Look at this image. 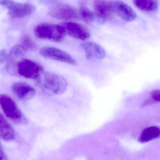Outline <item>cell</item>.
<instances>
[{"instance_id": "6da1fadb", "label": "cell", "mask_w": 160, "mask_h": 160, "mask_svg": "<svg viewBox=\"0 0 160 160\" xmlns=\"http://www.w3.org/2000/svg\"><path fill=\"white\" fill-rule=\"evenodd\" d=\"M34 33L38 38L57 43L63 41L67 34L63 25L49 23L37 25L34 29Z\"/></svg>"}, {"instance_id": "7a4b0ae2", "label": "cell", "mask_w": 160, "mask_h": 160, "mask_svg": "<svg viewBox=\"0 0 160 160\" xmlns=\"http://www.w3.org/2000/svg\"><path fill=\"white\" fill-rule=\"evenodd\" d=\"M38 80L44 89L55 95L63 94L68 86L64 77L52 72H44Z\"/></svg>"}, {"instance_id": "3957f363", "label": "cell", "mask_w": 160, "mask_h": 160, "mask_svg": "<svg viewBox=\"0 0 160 160\" xmlns=\"http://www.w3.org/2000/svg\"><path fill=\"white\" fill-rule=\"evenodd\" d=\"M16 67L20 76L29 79L38 80L44 72L41 64L29 59H21Z\"/></svg>"}, {"instance_id": "277c9868", "label": "cell", "mask_w": 160, "mask_h": 160, "mask_svg": "<svg viewBox=\"0 0 160 160\" xmlns=\"http://www.w3.org/2000/svg\"><path fill=\"white\" fill-rule=\"evenodd\" d=\"M0 5L8 10V14L12 18H22L32 14L36 9L32 4L18 2L13 0H0Z\"/></svg>"}, {"instance_id": "5b68a950", "label": "cell", "mask_w": 160, "mask_h": 160, "mask_svg": "<svg viewBox=\"0 0 160 160\" xmlns=\"http://www.w3.org/2000/svg\"><path fill=\"white\" fill-rule=\"evenodd\" d=\"M0 106L5 116L13 122L21 123L25 120L17 103L8 95H0Z\"/></svg>"}, {"instance_id": "8992f818", "label": "cell", "mask_w": 160, "mask_h": 160, "mask_svg": "<svg viewBox=\"0 0 160 160\" xmlns=\"http://www.w3.org/2000/svg\"><path fill=\"white\" fill-rule=\"evenodd\" d=\"M52 18L62 20L78 19L79 11L74 7L66 3H59L51 8L48 12Z\"/></svg>"}, {"instance_id": "52a82bcc", "label": "cell", "mask_w": 160, "mask_h": 160, "mask_svg": "<svg viewBox=\"0 0 160 160\" xmlns=\"http://www.w3.org/2000/svg\"><path fill=\"white\" fill-rule=\"evenodd\" d=\"M40 55L46 59L65 63L72 65H76L77 61L67 52L58 48L46 47L39 50Z\"/></svg>"}, {"instance_id": "ba28073f", "label": "cell", "mask_w": 160, "mask_h": 160, "mask_svg": "<svg viewBox=\"0 0 160 160\" xmlns=\"http://www.w3.org/2000/svg\"><path fill=\"white\" fill-rule=\"evenodd\" d=\"M95 14L102 21H107L112 18L114 12L112 1L95 0L93 4Z\"/></svg>"}, {"instance_id": "9c48e42d", "label": "cell", "mask_w": 160, "mask_h": 160, "mask_svg": "<svg viewBox=\"0 0 160 160\" xmlns=\"http://www.w3.org/2000/svg\"><path fill=\"white\" fill-rule=\"evenodd\" d=\"M66 33L75 39L85 41L90 37V33L86 27L79 23L68 22L63 23Z\"/></svg>"}, {"instance_id": "30bf717a", "label": "cell", "mask_w": 160, "mask_h": 160, "mask_svg": "<svg viewBox=\"0 0 160 160\" xmlns=\"http://www.w3.org/2000/svg\"><path fill=\"white\" fill-rule=\"evenodd\" d=\"M11 89L16 97L22 101L32 98L36 94V90L32 86L24 82H18L14 83Z\"/></svg>"}, {"instance_id": "8fae6325", "label": "cell", "mask_w": 160, "mask_h": 160, "mask_svg": "<svg viewBox=\"0 0 160 160\" xmlns=\"http://www.w3.org/2000/svg\"><path fill=\"white\" fill-rule=\"evenodd\" d=\"M114 12L125 21L132 22L137 18V14L128 5L119 0L112 1Z\"/></svg>"}, {"instance_id": "7c38bea8", "label": "cell", "mask_w": 160, "mask_h": 160, "mask_svg": "<svg viewBox=\"0 0 160 160\" xmlns=\"http://www.w3.org/2000/svg\"><path fill=\"white\" fill-rule=\"evenodd\" d=\"M82 47L88 60H102L106 56V52L104 48L95 42L85 41L82 44Z\"/></svg>"}, {"instance_id": "4fadbf2b", "label": "cell", "mask_w": 160, "mask_h": 160, "mask_svg": "<svg viewBox=\"0 0 160 160\" xmlns=\"http://www.w3.org/2000/svg\"><path fill=\"white\" fill-rule=\"evenodd\" d=\"M15 137V132L6 118L0 112V137L5 141H11Z\"/></svg>"}, {"instance_id": "5bb4252c", "label": "cell", "mask_w": 160, "mask_h": 160, "mask_svg": "<svg viewBox=\"0 0 160 160\" xmlns=\"http://www.w3.org/2000/svg\"><path fill=\"white\" fill-rule=\"evenodd\" d=\"M134 5L142 11L152 12L158 7V0H133Z\"/></svg>"}, {"instance_id": "9a60e30c", "label": "cell", "mask_w": 160, "mask_h": 160, "mask_svg": "<svg viewBox=\"0 0 160 160\" xmlns=\"http://www.w3.org/2000/svg\"><path fill=\"white\" fill-rule=\"evenodd\" d=\"M160 135V128L157 127H151L145 129L139 138L140 142H150L158 138Z\"/></svg>"}, {"instance_id": "2e32d148", "label": "cell", "mask_w": 160, "mask_h": 160, "mask_svg": "<svg viewBox=\"0 0 160 160\" xmlns=\"http://www.w3.org/2000/svg\"><path fill=\"white\" fill-rule=\"evenodd\" d=\"M26 49L21 45L17 44L15 45L10 50V52L8 55V62H12L16 61L17 59L23 57L26 53Z\"/></svg>"}, {"instance_id": "e0dca14e", "label": "cell", "mask_w": 160, "mask_h": 160, "mask_svg": "<svg viewBox=\"0 0 160 160\" xmlns=\"http://www.w3.org/2000/svg\"><path fill=\"white\" fill-rule=\"evenodd\" d=\"M79 16L83 21L86 23H91L94 20V15L85 4H82L80 7Z\"/></svg>"}, {"instance_id": "ac0fdd59", "label": "cell", "mask_w": 160, "mask_h": 160, "mask_svg": "<svg viewBox=\"0 0 160 160\" xmlns=\"http://www.w3.org/2000/svg\"><path fill=\"white\" fill-rule=\"evenodd\" d=\"M21 44L26 49V50H34L37 48L35 42L29 37L25 35L23 36L21 40Z\"/></svg>"}, {"instance_id": "d6986e66", "label": "cell", "mask_w": 160, "mask_h": 160, "mask_svg": "<svg viewBox=\"0 0 160 160\" xmlns=\"http://www.w3.org/2000/svg\"><path fill=\"white\" fill-rule=\"evenodd\" d=\"M151 98L152 100L160 102V90H153L151 93Z\"/></svg>"}, {"instance_id": "ffe728a7", "label": "cell", "mask_w": 160, "mask_h": 160, "mask_svg": "<svg viewBox=\"0 0 160 160\" xmlns=\"http://www.w3.org/2000/svg\"><path fill=\"white\" fill-rule=\"evenodd\" d=\"M8 55L5 49L0 50V64L3 63L8 60Z\"/></svg>"}, {"instance_id": "44dd1931", "label": "cell", "mask_w": 160, "mask_h": 160, "mask_svg": "<svg viewBox=\"0 0 160 160\" xmlns=\"http://www.w3.org/2000/svg\"><path fill=\"white\" fill-rule=\"evenodd\" d=\"M0 160H7L5 155L1 148H0Z\"/></svg>"}]
</instances>
